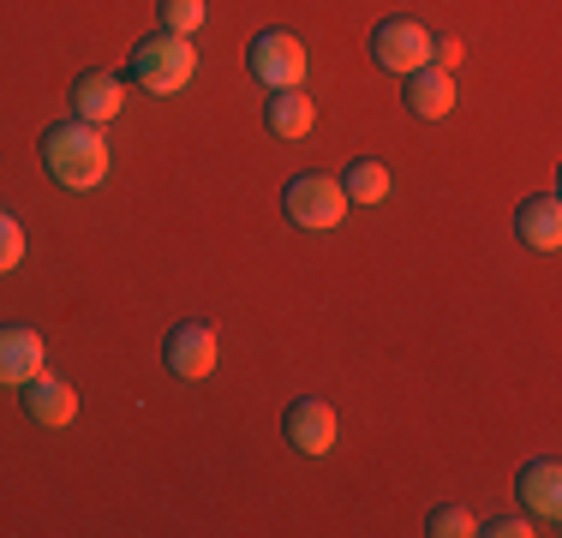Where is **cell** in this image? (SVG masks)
Returning <instances> with one entry per match:
<instances>
[{"label":"cell","mask_w":562,"mask_h":538,"mask_svg":"<svg viewBox=\"0 0 562 538\" xmlns=\"http://www.w3.org/2000/svg\"><path fill=\"white\" fill-rule=\"evenodd\" d=\"M36 156H43L48 180H55L60 192H97L114 168L109 138H102V126H90V120H60V126H48L43 138H36Z\"/></svg>","instance_id":"6da1fadb"},{"label":"cell","mask_w":562,"mask_h":538,"mask_svg":"<svg viewBox=\"0 0 562 538\" xmlns=\"http://www.w3.org/2000/svg\"><path fill=\"white\" fill-rule=\"evenodd\" d=\"M192 78H198V48H192V36L150 31L138 48H132V85H144V97H180Z\"/></svg>","instance_id":"7a4b0ae2"},{"label":"cell","mask_w":562,"mask_h":538,"mask_svg":"<svg viewBox=\"0 0 562 538\" xmlns=\"http://www.w3.org/2000/svg\"><path fill=\"white\" fill-rule=\"evenodd\" d=\"M347 192L336 173H293L288 186H281V215H288L293 227H305V234H329V227L347 222Z\"/></svg>","instance_id":"3957f363"},{"label":"cell","mask_w":562,"mask_h":538,"mask_svg":"<svg viewBox=\"0 0 562 538\" xmlns=\"http://www.w3.org/2000/svg\"><path fill=\"white\" fill-rule=\"evenodd\" d=\"M246 66H251V78H258L263 90H300L305 72H312L305 43L293 31H258L251 48H246Z\"/></svg>","instance_id":"277c9868"},{"label":"cell","mask_w":562,"mask_h":538,"mask_svg":"<svg viewBox=\"0 0 562 538\" xmlns=\"http://www.w3.org/2000/svg\"><path fill=\"white\" fill-rule=\"evenodd\" d=\"M281 430H288V442H293L300 455H312V461L336 455V442H341V419H336V407H329V401H317V395L288 401V413H281Z\"/></svg>","instance_id":"5b68a950"},{"label":"cell","mask_w":562,"mask_h":538,"mask_svg":"<svg viewBox=\"0 0 562 538\" xmlns=\"http://www.w3.org/2000/svg\"><path fill=\"white\" fill-rule=\"evenodd\" d=\"M371 60L383 72H401V78L419 72V66H431V31L419 19H383L371 31Z\"/></svg>","instance_id":"8992f818"},{"label":"cell","mask_w":562,"mask_h":538,"mask_svg":"<svg viewBox=\"0 0 562 538\" xmlns=\"http://www.w3.org/2000/svg\"><path fill=\"white\" fill-rule=\"evenodd\" d=\"M162 359H168V371L180 377V383H204V377L216 371V359H222L216 329H210V323H198V317L192 323H173Z\"/></svg>","instance_id":"52a82bcc"},{"label":"cell","mask_w":562,"mask_h":538,"mask_svg":"<svg viewBox=\"0 0 562 538\" xmlns=\"http://www.w3.org/2000/svg\"><path fill=\"white\" fill-rule=\"evenodd\" d=\"M19 395H24V419L43 425V430H66L78 419V389L66 383V377H55V371H36Z\"/></svg>","instance_id":"ba28073f"},{"label":"cell","mask_w":562,"mask_h":538,"mask_svg":"<svg viewBox=\"0 0 562 538\" xmlns=\"http://www.w3.org/2000/svg\"><path fill=\"white\" fill-rule=\"evenodd\" d=\"M36 371H48V347L31 323H0V389H24Z\"/></svg>","instance_id":"9c48e42d"},{"label":"cell","mask_w":562,"mask_h":538,"mask_svg":"<svg viewBox=\"0 0 562 538\" xmlns=\"http://www.w3.org/2000/svg\"><path fill=\"white\" fill-rule=\"evenodd\" d=\"M515 491H520V508H527L532 520H544V527H557V520H562V467L551 461V455H539V461L520 467Z\"/></svg>","instance_id":"30bf717a"},{"label":"cell","mask_w":562,"mask_h":538,"mask_svg":"<svg viewBox=\"0 0 562 538\" xmlns=\"http://www.w3.org/2000/svg\"><path fill=\"white\" fill-rule=\"evenodd\" d=\"M126 108V85L114 72H78L72 78V120H90V126H109Z\"/></svg>","instance_id":"8fae6325"},{"label":"cell","mask_w":562,"mask_h":538,"mask_svg":"<svg viewBox=\"0 0 562 538\" xmlns=\"http://www.w3.org/2000/svg\"><path fill=\"white\" fill-rule=\"evenodd\" d=\"M515 239L532 251H557L562 246V198L557 192H539L515 210Z\"/></svg>","instance_id":"7c38bea8"},{"label":"cell","mask_w":562,"mask_h":538,"mask_svg":"<svg viewBox=\"0 0 562 538\" xmlns=\"http://www.w3.org/2000/svg\"><path fill=\"white\" fill-rule=\"evenodd\" d=\"M407 114L413 120H449L454 114V78L437 72V66L407 72Z\"/></svg>","instance_id":"4fadbf2b"},{"label":"cell","mask_w":562,"mask_h":538,"mask_svg":"<svg viewBox=\"0 0 562 538\" xmlns=\"http://www.w3.org/2000/svg\"><path fill=\"white\" fill-rule=\"evenodd\" d=\"M263 126L276 132V138H288V144H300L305 132L317 126V108L305 90H270V102H263Z\"/></svg>","instance_id":"5bb4252c"},{"label":"cell","mask_w":562,"mask_h":538,"mask_svg":"<svg viewBox=\"0 0 562 538\" xmlns=\"http://www.w3.org/2000/svg\"><path fill=\"white\" fill-rule=\"evenodd\" d=\"M341 192H347V204H383V198L395 192V180H390V168H383L378 156H359V161H347Z\"/></svg>","instance_id":"9a60e30c"},{"label":"cell","mask_w":562,"mask_h":538,"mask_svg":"<svg viewBox=\"0 0 562 538\" xmlns=\"http://www.w3.org/2000/svg\"><path fill=\"white\" fill-rule=\"evenodd\" d=\"M479 533V520H473V508H461V503H437L431 515H425V538H473Z\"/></svg>","instance_id":"2e32d148"},{"label":"cell","mask_w":562,"mask_h":538,"mask_svg":"<svg viewBox=\"0 0 562 538\" xmlns=\"http://www.w3.org/2000/svg\"><path fill=\"white\" fill-rule=\"evenodd\" d=\"M204 19H210L204 0H162V31H173V36H198Z\"/></svg>","instance_id":"e0dca14e"},{"label":"cell","mask_w":562,"mask_h":538,"mask_svg":"<svg viewBox=\"0 0 562 538\" xmlns=\"http://www.w3.org/2000/svg\"><path fill=\"white\" fill-rule=\"evenodd\" d=\"M19 264H24V222L12 210H0V276H12Z\"/></svg>","instance_id":"ac0fdd59"},{"label":"cell","mask_w":562,"mask_h":538,"mask_svg":"<svg viewBox=\"0 0 562 538\" xmlns=\"http://www.w3.org/2000/svg\"><path fill=\"white\" fill-rule=\"evenodd\" d=\"M431 66L437 72H454V66H461V43H454V36H431Z\"/></svg>","instance_id":"d6986e66"},{"label":"cell","mask_w":562,"mask_h":538,"mask_svg":"<svg viewBox=\"0 0 562 538\" xmlns=\"http://www.w3.org/2000/svg\"><path fill=\"white\" fill-rule=\"evenodd\" d=\"M479 533H485V538H527V533H539V527H527V520L503 515V520H479Z\"/></svg>","instance_id":"ffe728a7"}]
</instances>
